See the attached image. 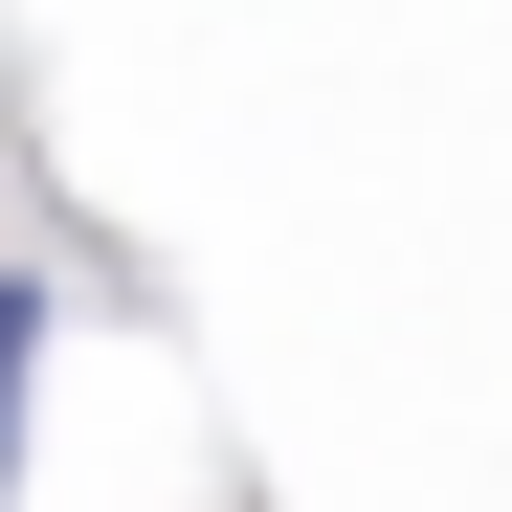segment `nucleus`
<instances>
[{
    "label": "nucleus",
    "mask_w": 512,
    "mask_h": 512,
    "mask_svg": "<svg viewBox=\"0 0 512 512\" xmlns=\"http://www.w3.org/2000/svg\"><path fill=\"white\" fill-rule=\"evenodd\" d=\"M23 357H45V312H23V290H0V423H23Z\"/></svg>",
    "instance_id": "f257e3e1"
}]
</instances>
